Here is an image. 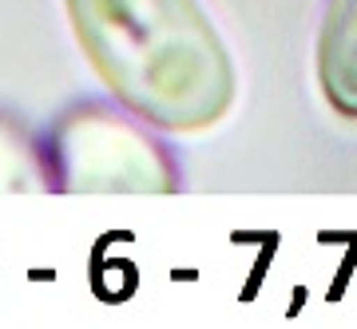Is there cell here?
<instances>
[{"mask_svg":"<svg viewBox=\"0 0 357 329\" xmlns=\"http://www.w3.org/2000/svg\"><path fill=\"white\" fill-rule=\"evenodd\" d=\"M318 88L330 112L357 123V0H326L318 32Z\"/></svg>","mask_w":357,"mask_h":329,"instance_id":"obj_3","label":"cell"},{"mask_svg":"<svg viewBox=\"0 0 357 329\" xmlns=\"http://www.w3.org/2000/svg\"><path fill=\"white\" fill-rule=\"evenodd\" d=\"M88 63L135 119L206 131L230 112L238 72L199 0H64Z\"/></svg>","mask_w":357,"mask_h":329,"instance_id":"obj_1","label":"cell"},{"mask_svg":"<svg viewBox=\"0 0 357 329\" xmlns=\"http://www.w3.org/2000/svg\"><path fill=\"white\" fill-rule=\"evenodd\" d=\"M60 175L76 190H167L171 167L139 127L103 112L72 115L60 135Z\"/></svg>","mask_w":357,"mask_h":329,"instance_id":"obj_2","label":"cell"}]
</instances>
